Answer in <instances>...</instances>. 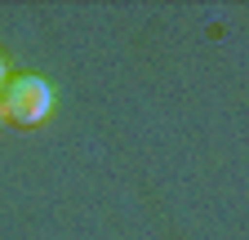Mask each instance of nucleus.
Listing matches in <instances>:
<instances>
[{"mask_svg":"<svg viewBox=\"0 0 249 240\" xmlns=\"http://www.w3.org/2000/svg\"><path fill=\"white\" fill-rule=\"evenodd\" d=\"M0 125H5V111H0Z\"/></svg>","mask_w":249,"mask_h":240,"instance_id":"7ed1b4c3","label":"nucleus"},{"mask_svg":"<svg viewBox=\"0 0 249 240\" xmlns=\"http://www.w3.org/2000/svg\"><path fill=\"white\" fill-rule=\"evenodd\" d=\"M0 111L5 125L14 129H36L40 120L53 111V89L45 76H9L0 85Z\"/></svg>","mask_w":249,"mask_h":240,"instance_id":"f257e3e1","label":"nucleus"},{"mask_svg":"<svg viewBox=\"0 0 249 240\" xmlns=\"http://www.w3.org/2000/svg\"><path fill=\"white\" fill-rule=\"evenodd\" d=\"M9 80V63H5V49H0V85Z\"/></svg>","mask_w":249,"mask_h":240,"instance_id":"f03ea898","label":"nucleus"}]
</instances>
